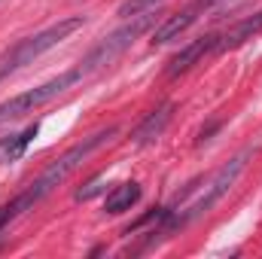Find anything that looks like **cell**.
I'll return each instance as SVG.
<instances>
[{"mask_svg": "<svg viewBox=\"0 0 262 259\" xmlns=\"http://www.w3.org/2000/svg\"><path fill=\"white\" fill-rule=\"evenodd\" d=\"M210 6H213V0H192V3L183 6V9H177V12H171V15H162V21L152 28L149 43H152V46H165V43H171V40H180Z\"/></svg>", "mask_w": 262, "mask_h": 259, "instance_id": "6", "label": "cell"}, {"mask_svg": "<svg viewBox=\"0 0 262 259\" xmlns=\"http://www.w3.org/2000/svg\"><path fill=\"white\" fill-rule=\"evenodd\" d=\"M216 43H220V31H210V34H201L195 40H189L186 46H180V49L168 58L165 76H168V79H177V76L189 73V70L195 64H201L204 58L216 55Z\"/></svg>", "mask_w": 262, "mask_h": 259, "instance_id": "7", "label": "cell"}, {"mask_svg": "<svg viewBox=\"0 0 262 259\" xmlns=\"http://www.w3.org/2000/svg\"><path fill=\"white\" fill-rule=\"evenodd\" d=\"M259 34H262V9H259V12H253V15H244V18H238L232 28L220 31L216 55H223V52H232V49L244 46L247 40H253V37H259Z\"/></svg>", "mask_w": 262, "mask_h": 259, "instance_id": "9", "label": "cell"}, {"mask_svg": "<svg viewBox=\"0 0 262 259\" xmlns=\"http://www.w3.org/2000/svg\"><path fill=\"white\" fill-rule=\"evenodd\" d=\"M253 153H256V149L247 146V149H241L238 156H232L229 162H223L213 174L198 177L192 195H189L183 204L171 207V217H168V223H165V235H168V232H177V229H183V226H189V223H195L198 217H204L223 195H229V189L235 186V180L241 177V171L247 168V162L253 159Z\"/></svg>", "mask_w": 262, "mask_h": 259, "instance_id": "2", "label": "cell"}, {"mask_svg": "<svg viewBox=\"0 0 262 259\" xmlns=\"http://www.w3.org/2000/svg\"><path fill=\"white\" fill-rule=\"evenodd\" d=\"M220 128H223V119H210L207 125H201V131H198V137H195V143H198V146H201V143H207V140H210V137H213Z\"/></svg>", "mask_w": 262, "mask_h": 259, "instance_id": "14", "label": "cell"}, {"mask_svg": "<svg viewBox=\"0 0 262 259\" xmlns=\"http://www.w3.org/2000/svg\"><path fill=\"white\" fill-rule=\"evenodd\" d=\"M116 131H119L116 125H107V128H101V131H95V134H89V137H82V140H76L73 146H67L58 159H52V162H49V165L21 189V192H15L3 207H0V232H3L9 223H15L21 213L34 210L43 198H49V195L55 192L76 168H82V162H85L95 149H101Z\"/></svg>", "mask_w": 262, "mask_h": 259, "instance_id": "1", "label": "cell"}, {"mask_svg": "<svg viewBox=\"0 0 262 259\" xmlns=\"http://www.w3.org/2000/svg\"><path fill=\"white\" fill-rule=\"evenodd\" d=\"M162 3L165 0H122L119 9H116V15L128 18V15H137V12H146V9H159Z\"/></svg>", "mask_w": 262, "mask_h": 259, "instance_id": "12", "label": "cell"}, {"mask_svg": "<svg viewBox=\"0 0 262 259\" xmlns=\"http://www.w3.org/2000/svg\"><path fill=\"white\" fill-rule=\"evenodd\" d=\"M85 15H64L52 25H46L43 31L31 34V37H21L18 43H12L3 55H0V82L9 79L12 73H18L21 67L34 64L40 55H46L49 49H55L58 43H64L70 34H76L79 28H85Z\"/></svg>", "mask_w": 262, "mask_h": 259, "instance_id": "3", "label": "cell"}, {"mask_svg": "<svg viewBox=\"0 0 262 259\" xmlns=\"http://www.w3.org/2000/svg\"><path fill=\"white\" fill-rule=\"evenodd\" d=\"M174 110H177L174 101H162L159 107H152V110L137 122V128L131 134V143H134V146H149V143H156V140L165 134V128L171 125Z\"/></svg>", "mask_w": 262, "mask_h": 259, "instance_id": "8", "label": "cell"}, {"mask_svg": "<svg viewBox=\"0 0 262 259\" xmlns=\"http://www.w3.org/2000/svg\"><path fill=\"white\" fill-rule=\"evenodd\" d=\"M101 180H104V174H98V177H92L89 183H82V189H76V201H89V198H95V195L101 192L104 186H101Z\"/></svg>", "mask_w": 262, "mask_h": 259, "instance_id": "13", "label": "cell"}, {"mask_svg": "<svg viewBox=\"0 0 262 259\" xmlns=\"http://www.w3.org/2000/svg\"><path fill=\"white\" fill-rule=\"evenodd\" d=\"M37 131H40V122H31V125H25L21 131L9 134V137H0V165H6V162H15V159H21V156L28 153L31 140L37 137Z\"/></svg>", "mask_w": 262, "mask_h": 259, "instance_id": "11", "label": "cell"}, {"mask_svg": "<svg viewBox=\"0 0 262 259\" xmlns=\"http://www.w3.org/2000/svg\"><path fill=\"white\" fill-rule=\"evenodd\" d=\"M140 201V183L137 180H125V183H116L110 192L104 195V213H125L134 204Z\"/></svg>", "mask_w": 262, "mask_h": 259, "instance_id": "10", "label": "cell"}, {"mask_svg": "<svg viewBox=\"0 0 262 259\" xmlns=\"http://www.w3.org/2000/svg\"><path fill=\"white\" fill-rule=\"evenodd\" d=\"M82 79H85V70L76 64V67H70V70H61L58 76H52V79H46V82H40L37 89L18 92V95L0 101V125L15 122V119L28 116V113H34V110L46 107L49 101H55L58 95H64L67 89H73V85L82 82Z\"/></svg>", "mask_w": 262, "mask_h": 259, "instance_id": "5", "label": "cell"}, {"mask_svg": "<svg viewBox=\"0 0 262 259\" xmlns=\"http://www.w3.org/2000/svg\"><path fill=\"white\" fill-rule=\"evenodd\" d=\"M159 21H162V18H159V9H146V12L128 15L125 25H119L116 31H110L104 40H98V43L82 55L79 67H82L85 73H92V70H101V67L113 64L122 52H128L131 46H134L146 31H152Z\"/></svg>", "mask_w": 262, "mask_h": 259, "instance_id": "4", "label": "cell"}]
</instances>
